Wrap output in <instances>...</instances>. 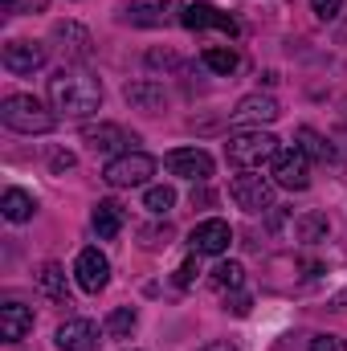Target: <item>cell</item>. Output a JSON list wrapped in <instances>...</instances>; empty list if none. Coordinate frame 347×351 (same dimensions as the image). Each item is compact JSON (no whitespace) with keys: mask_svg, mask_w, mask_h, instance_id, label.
<instances>
[{"mask_svg":"<svg viewBox=\"0 0 347 351\" xmlns=\"http://www.w3.org/2000/svg\"><path fill=\"white\" fill-rule=\"evenodd\" d=\"M49 102H53V110H62L70 119H82V114L102 106V82L86 70H74V74L62 70L58 78H49Z\"/></svg>","mask_w":347,"mask_h":351,"instance_id":"obj_1","label":"cell"},{"mask_svg":"<svg viewBox=\"0 0 347 351\" xmlns=\"http://www.w3.org/2000/svg\"><path fill=\"white\" fill-rule=\"evenodd\" d=\"M0 123L8 131H21V135H45V131H53V114L33 94H8L0 102Z\"/></svg>","mask_w":347,"mask_h":351,"instance_id":"obj_2","label":"cell"},{"mask_svg":"<svg viewBox=\"0 0 347 351\" xmlns=\"http://www.w3.org/2000/svg\"><path fill=\"white\" fill-rule=\"evenodd\" d=\"M225 156H229V164L233 168H241V172H250V168H258L265 160H274L278 156V139L270 135V131H237L229 143H225Z\"/></svg>","mask_w":347,"mask_h":351,"instance_id":"obj_3","label":"cell"},{"mask_svg":"<svg viewBox=\"0 0 347 351\" xmlns=\"http://www.w3.org/2000/svg\"><path fill=\"white\" fill-rule=\"evenodd\" d=\"M147 176H156V160L143 152H127V156H115L106 164L102 180L110 188H135V184H147Z\"/></svg>","mask_w":347,"mask_h":351,"instance_id":"obj_4","label":"cell"},{"mask_svg":"<svg viewBox=\"0 0 347 351\" xmlns=\"http://www.w3.org/2000/svg\"><path fill=\"white\" fill-rule=\"evenodd\" d=\"M229 192H233L237 208H246V213H265V208H274V184H270L265 176H258L254 168L233 176Z\"/></svg>","mask_w":347,"mask_h":351,"instance_id":"obj_5","label":"cell"},{"mask_svg":"<svg viewBox=\"0 0 347 351\" xmlns=\"http://www.w3.org/2000/svg\"><path fill=\"white\" fill-rule=\"evenodd\" d=\"M184 16V0H131L127 4V21L139 29H164Z\"/></svg>","mask_w":347,"mask_h":351,"instance_id":"obj_6","label":"cell"},{"mask_svg":"<svg viewBox=\"0 0 347 351\" xmlns=\"http://www.w3.org/2000/svg\"><path fill=\"white\" fill-rule=\"evenodd\" d=\"M180 25H184V29H192V33L217 29V33H225V37H237V21H233L229 12H221L217 4H188V8H184V16H180Z\"/></svg>","mask_w":347,"mask_h":351,"instance_id":"obj_7","label":"cell"},{"mask_svg":"<svg viewBox=\"0 0 347 351\" xmlns=\"http://www.w3.org/2000/svg\"><path fill=\"white\" fill-rule=\"evenodd\" d=\"M274 184L290 188V192H302L311 184V160L294 147V152H278L274 156Z\"/></svg>","mask_w":347,"mask_h":351,"instance_id":"obj_8","label":"cell"},{"mask_svg":"<svg viewBox=\"0 0 347 351\" xmlns=\"http://www.w3.org/2000/svg\"><path fill=\"white\" fill-rule=\"evenodd\" d=\"M164 168L172 176H184V180H208L213 176V156L200 152V147H176L164 156Z\"/></svg>","mask_w":347,"mask_h":351,"instance_id":"obj_9","label":"cell"},{"mask_svg":"<svg viewBox=\"0 0 347 351\" xmlns=\"http://www.w3.org/2000/svg\"><path fill=\"white\" fill-rule=\"evenodd\" d=\"M229 241H233V229H229V221H217V217H213V221H200V225L192 229V237H188L192 254H208V258L225 254Z\"/></svg>","mask_w":347,"mask_h":351,"instance_id":"obj_10","label":"cell"},{"mask_svg":"<svg viewBox=\"0 0 347 351\" xmlns=\"http://www.w3.org/2000/svg\"><path fill=\"white\" fill-rule=\"evenodd\" d=\"M0 62H4L8 74H33V70L45 66V49L37 41H8L0 49Z\"/></svg>","mask_w":347,"mask_h":351,"instance_id":"obj_11","label":"cell"},{"mask_svg":"<svg viewBox=\"0 0 347 351\" xmlns=\"http://www.w3.org/2000/svg\"><path fill=\"white\" fill-rule=\"evenodd\" d=\"M74 278H78V286H82L86 294H98V290H106V282H110V262H106L98 250H82L78 262H74Z\"/></svg>","mask_w":347,"mask_h":351,"instance_id":"obj_12","label":"cell"},{"mask_svg":"<svg viewBox=\"0 0 347 351\" xmlns=\"http://www.w3.org/2000/svg\"><path fill=\"white\" fill-rule=\"evenodd\" d=\"M53 41H58V49H62L70 62H86L90 49H94L90 33L78 25V21H58V25H53Z\"/></svg>","mask_w":347,"mask_h":351,"instance_id":"obj_13","label":"cell"},{"mask_svg":"<svg viewBox=\"0 0 347 351\" xmlns=\"http://www.w3.org/2000/svg\"><path fill=\"white\" fill-rule=\"evenodd\" d=\"M58 348L62 351H98V327L90 319H70L58 327Z\"/></svg>","mask_w":347,"mask_h":351,"instance_id":"obj_14","label":"cell"},{"mask_svg":"<svg viewBox=\"0 0 347 351\" xmlns=\"http://www.w3.org/2000/svg\"><path fill=\"white\" fill-rule=\"evenodd\" d=\"M29 331H33V311L21 306V302H4L0 306V339L4 343H21Z\"/></svg>","mask_w":347,"mask_h":351,"instance_id":"obj_15","label":"cell"},{"mask_svg":"<svg viewBox=\"0 0 347 351\" xmlns=\"http://www.w3.org/2000/svg\"><path fill=\"white\" fill-rule=\"evenodd\" d=\"M278 114H282V106H278L270 94H250V98L237 102L233 123H237V127H246V123H274Z\"/></svg>","mask_w":347,"mask_h":351,"instance_id":"obj_16","label":"cell"},{"mask_svg":"<svg viewBox=\"0 0 347 351\" xmlns=\"http://www.w3.org/2000/svg\"><path fill=\"white\" fill-rule=\"evenodd\" d=\"M82 139L90 143V152H94V156H115V152L127 143L123 127H115V123H98V127H86V131H82Z\"/></svg>","mask_w":347,"mask_h":351,"instance_id":"obj_17","label":"cell"},{"mask_svg":"<svg viewBox=\"0 0 347 351\" xmlns=\"http://www.w3.org/2000/svg\"><path fill=\"white\" fill-rule=\"evenodd\" d=\"M123 221H127L123 204H115V200H98V208H94V233H98L102 241H115V237L123 233Z\"/></svg>","mask_w":347,"mask_h":351,"instance_id":"obj_18","label":"cell"},{"mask_svg":"<svg viewBox=\"0 0 347 351\" xmlns=\"http://www.w3.org/2000/svg\"><path fill=\"white\" fill-rule=\"evenodd\" d=\"M37 290L45 294V298H53V302H62V306H70V290H66V269L58 262H45L37 269Z\"/></svg>","mask_w":347,"mask_h":351,"instance_id":"obj_19","label":"cell"},{"mask_svg":"<svg viewBox=\"0 0 347 351\" xmlns=\"http://www.w3.org/2000/svg\"><path fill=\"white\" fill-rule=\"evenodd\" d=\"M123 98H127L131 106H139V110H164V102H168L164 86H160V82H152V78L131 82V86L123 90Z\"/></svg>","mask_w":347,"mask_h":351,"instance_id":"obj_20","label":"cell"},{"mask_svg":"<svg viewBox=\"0 0 347 351\" xmlns=\"http://www.w3.org/2000/svg\"><path fill=\"white\" fill-rule=\"evenodd\" d=\"M327 233H331L327 213H307V217H298V221H294V237H298V241H307V245L327 241Z\"/></svg>","mask_w":347,"mask_h":351,"instance_id":"obj_21","label":"cell"},{"mask_svg":"<svg viewBox=\"0 0 347 351\" xmlns=\"http://www.w3.org/2000/svg\"><path fill=\"white\" fill-rule=\"evenodd\" d=\"M33 196L29 192H21V188H8L4 192V200H0V213H4V221H12V225H21V221H29L33 217Z\"/></svg>","mask_w":347,"mask_h":351,"instance_id":"obj_22","label":"cell"},{"mask_svg":"<svg viewBox=\"0 0 347 351\" xmlns=\"http://www.w3.org/2000/svg\"><path fill=\"white\" fill-rule=\"evenodd\" d=\"M294 139H298L294 147H298L307 160H331V156H335V147H331L319 131H311V127H298V131H294Z\"/></svg>","mask_w":347,"mask_h":351,"instance_id":"obj_23","label":"cell"},{"mask_svg":"<svg viewBox=\"0 0 347 351\" xmlns=\"http://www.w3.org/2000/svg\"><path fill=\"white\" fill-rule=\"evenodd\" d=\"M200 62H204V66H208L213 74H225V78H229V74H233V70L241 66L237 49H229V45H208V49L200 53Z\"/></svg>","mask_w":347,"mask_h":351,"instance_id":"obj_24","label":"cell"},{"mask_svg":"<svg viewBox=\"0 0 347 351\" xmlns=\"http://www.w3.org/2000/svg\"><path fill=\"white\" fill-rule=\"evenodd\" d=\"M135 323H139V315H135L131 306H119V311H110V315H106V327H102V331H106V335H115V339H123V335H131V331H135Z\"/></svg>","mask_w":347,"mask_h":351,"instance_id":"obj_25","label":"cell"},{"mask_svg":"<svg viewBox=\"0 0 347 351\" xmlns=\"http://www.w3.org/2000/svg\"><path fill=\"white\" fill-rule=\"evenodd\" d=\"M241 282H246V269L237 262H221L213 269V286L217 290H241Z\"/></svg>","mask_w":347,"mask_h":351,"instance_id":"obj_26","label":"cell"},{"mask_svg":"<svg viewBox=\"0 0 347 351\" xmlns=\"http://www.w3.org/2000/svg\"><path fill=\"white\" fill-rule=\"evenodd\" d=\"M176 204V192L168 184H160V188H147V196H143V208L147 213H156V217H164V213H172Z\"/></svg>","mask_w":347,"mask_h":351,"instance_id":"obj_27","label":"cell"},{"mask_svg":"<svg viewBox=\"0 0 347 351\" xmlns=\"http://www.w3.org/2000/svg\"><path fill=\"white\" fill-rule=\"evenodd\" d=\"M49 0H4V12L8 16H25V12H45Z\"/></svg>","mask_w":347,"mask_h":351,"instance_id":"obj_28","label":"cell"},{"mask_svg":"<svg viewBox=\"0 0 347 351\" xmlns=\"http://www.w3.org/2000/svg\"><path fill=\"white\" fill-rule=\"evenodd\" d=\"M311 8H315V16H323V21H335L339 8H344V0H311Z\"/></svg>","mask_w":347,"mask_h":351,"instance_id":"obj_29","label":"cell"},{"mask_svg":"<svg viewBox=\"0 0 347 351\" xmlns=\"http://www.w3.org/2000/svg\"><path fill=\"white\" fill-rule=\"evenodd\" d=\"M311 351H347V343L335 339V335H315L311 339Z\"/></svg>","mask_w":347,"mask_h":351,"instance_id":"obj_30","label":"cell"},{"mask_svg":"<svg viewBox=\"0 0 347 351\" xmlns=\"http://www.w3.org/2000/svg\"><path fill=\"white\" fill-rule=\"evenodd\" d=\"M192 278H196V258H188V262L176 269V286H192Z\"/></svg>","mask_w":347,"mask_h":351,"instance_id":"obj_31","label":"cell"},{"mask_svg":"<svg viewBox=\"0 0 347 351\" xmlns=\"http://www.w3.org/2000/svg\"><path fill=\"white\" fill-rule=\"evenodd\" d=\"M70 168H74V156H70V152L53 156V172H70Z\"/></svg>","mask_w":347,"mask_h":351,"instance_id":"obj_32","label":"cell"},{"mask_svg":"<svg viewBox=\"0 0 347 351\" xmlns=\"http://www.w3.org/2000/svg\"><path fill=\"white\" fill-rule=\"evenodd\" d=\"M229 311H233V315H250V298H246V294H237V298H233V306H229Z\"/></svg>","mask_w":347,"mask_h":351,"instance_id":"obj_33","label":"cell"},{"mask_svg":"<svg viewBox=\"0 0 347 351\" xmlns=\"http://www.w3.org/2000/svg\"><path fill=\"white\" fill-rule=\"evenodd\" d=\"M196 204H213V192H204V188L196 192V188H192V208H196Z\"/></svg>","mask_w":347,"mask_h":351,"instance_id":"obj_34","label":"cell"},{"mask_svg":"<svg viewBox=\"0 0 347 351\" xmlns=\"http://www.w3.org/2000/svg\"><path fill=\"white\" fill-rule=\"evenodd\" d=\"M204 351H237V348H229V343H208Z\"/></svg>","mask_w":347,"mask_h":351,"instance_id":"obj_35","label":"cell"},{"mask_svg":"<svg viewBox=\"0 0 347 351\" xmlns=\"http://www.w3.org/2000/svg\"><path fill=\"white\" fill-rule=\"evenodd\" d=\"M339 306H347V294H339Z\"/></svg>","mask_w":347,"mask_h":351,"instance_id":"obj_36","label":"cell"}]
</instances>
